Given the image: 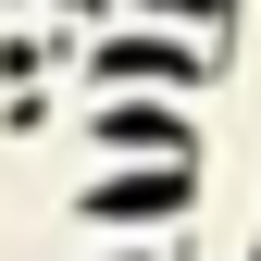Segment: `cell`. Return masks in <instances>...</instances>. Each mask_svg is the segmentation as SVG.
Returning <instances> with one entry per match:
<instances>
[{
  "label": "cell",
  "instance_id": "1",
  "mask_svg": "<svg viewBox=\"0 0 261 261\" xmlns=\"http://www.w3.org/2000/svg\"><path fill=\"white\" fill-rule=\"evenodd\" d=\"M87 75H100V87H199L212 50H187V38H100Z\"/></svg>",
  "mask_w": 261,
  "mask_h": 261
},
{
  "label": "cell",
  "instance_id": "2",
  "mask_svg": "<svg viewBox=\"0 0 261 261\" xmlns=\"http://www.w3.org/2000/svg\"><path fill=\"white\" fill-rule=\"evenodd\" d=\"M199 212V174H100L87 187V224H187Z\"/></svg>",
  "mask_w": 261,
  "mask_h": 261
},
{
  "label": "cell",
  "instance_id": "3",
  "mask_svg": "<svg viewBox=\"0 0 261 261\" xmlns=\"http://www.w3.org/2000/svg\"><path fill=\"white\" fill-rule=\"evenodd\" d=\"M100 137H112V149H149V162H187V149H199L174 112H149V100H112V112H100Z\"/></svg>",
  "mask_w": 261,
  "mask_h": 261
},
{
  "label": "cell",
  "instance_id": "4",
  "mask_svg": "<svg viewBox=\"0 0 261 261\" xmlns=\"http://www.w3.org/2000/svg\"><path fill=\"white\" fill-rule=\"evenodd\" d=\"M112 261H174V249H112Z\"/></svg>",
  "mask_w": 261,
  "mask_h": 261
},
{
  "label": "cell",
  "instance_id": "5",
  "mask_svg": "<svg viewBox=\"0 0 261 261\" xmlns=\"http://www.w3.org/2000/svg\"><path fill=\"white\" fill-rule=\"evenodd\" d=\"M62 13H112V0H62Z\"/></svg>",
  "mask_w": 261,
  "mask_h": 261
}]
</instances>
